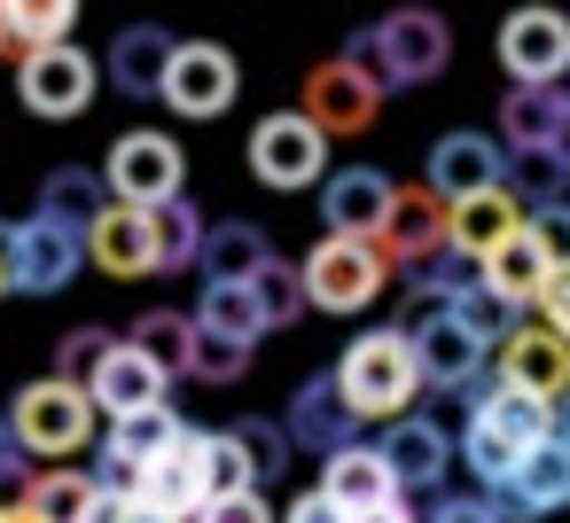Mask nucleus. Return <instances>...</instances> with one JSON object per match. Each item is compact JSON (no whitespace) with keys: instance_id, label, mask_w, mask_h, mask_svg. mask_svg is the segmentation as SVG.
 <instances>
[{"instance_id":"nucleus-22","label":"nucleus","mask_w":570,"mask_h":523,"mask_svg":"<svg viewBox=\"0 0 570 523\" xmlns=\"http://www.w3.org/2000/svg\"><path fill=\"white\" fill-rule=\"evenodd\" d=\"M173 437H180V414H173V406H149V414H134V422H110V437H102V492H126V500H134L141 468H149Z\"/></svg>"},{"instance_id":"nucleus-10","label":"nucleus","mask_w":570,"mask_h":523,"mask_svg":"<svg viewBox=\"0 0 570 523\" xmlns=\"http://www.w3.org/2000/svg\"><path fill=\"white\" fill-rule=\"evenodd\" d=\"M250 172L266 180V188H321L328 180V141L297 118V110H274V118H258L250 126Z\"/></svg>"},{"instance_id":"nucleus-27","label":"nucleus","mask_w":570,"mask_h":523,"mask_svg":"<svg viewBox=\"0 0 570 523\" xmlns=\"http://www.w3.org/2000/svg\"><path fill=\"white\" fill-rule=\"evenodd\" d=\"M547 274H554V266L539 258V243H531V235H508V243H500V250L476 266V282H484V289H492L508 313L539 305V297H547Z\"/></svg>"},{"instance_id":"nucleus-33","label":"nucleus","mask_w":570,"mask_h":523,"mask_svg":"<svg viewBox=\"0 0 570 523\" xmlns=\"http://www.w3.org/2000/svg\"><path fill=\"white\" fill-rule=\"evenodd\" d=\"M266 258H274V243H266V227H250V219H227V227L204 235V282H250Z\"/></svg>"},{"instance_id":"nucleus-40","label":"nucleus","mask_w":570,"mask_h":523,"mask_svg":"<svg viewBox=\"0 0 570 523\" xmlns=\"http://www.w3.org/2000/svg\"><path fill=\"white\" fill-rule=\"evenodd\" d=\"M110 344H118L110 328H71V336L56 344V367H48V375H56V383H79V391H87V375L102 367V352H110Z\"/></svg>"},{"instance_id":"nucleus-36","label":"nucleus","mask_w":570,"mask_h":523,"mask_svg":"<svg viewBox=\"0 0 570 523\" xmlns=\"http://www.w3.org/2000/svg\"><path fill=\"white\" fill-rule=\"evenodd\" d=\"M227 437H235V453H243V468H250V484H258V492H266V484H282V476H289V461H297V453H289V437H282V422H266V414H243Z\"/></svg>"},{"instance_id":"nucleus-11","label":"nucleus","mask_w":570,"mask_h":523,"mask_svg":"<svg viewBox=\"0 0 570 523\" xmlns=\"http://www.w3.org/2000/svg\"><path fill=\"white\" fill-rule=\"evenodd\" d=\"M17 95H24L32 118H79L102 95V71H95L87 48H40V56L17 63Z\"/></svg>"},{"instance_id":"nucleus-55","label":"nucleus","mask_w":570,"mask_h":523,"mask_svg":"<svg viewBox=\"0 0 570 523\" xmlns=\"http://www.w3.org/2000/svg\"><path fill=\"white\" fill-rule=\"evenodd\" d=\"M0 453H9V437H0Z\"/></svg>"},{"instance_id":"nucleus-12","label":"nucleus","mask_w":570,"mask_h":523,"mask_svg":"<svg viewBox=\"0 0 570 523\" xmlns=\"http://www.w3.org/2000/svg\"><path fill=\"white\" fill-rule=\"evenodd\" d=\"M204 445H212V430H188L180 422V437L141 468V484H134V500L141 507H157V515H173V523H188L204 500H212V476H204Z\"/></svg>"},{"instance_id":"nucleus-50","label":"nucleus","mask_w":570,"mask_h":523,"mask_svg":"<svg viewBox=\"0 0 570 523\" xmlns=\"http://www.w3.org/2000/svg\"><path fill=\"white\" fill-rule=\"evenodd\" d=\"M352 523H422L406 500H391V507H375V515H352Z\"/></svg>"},{"instance_id":"nucleus-51","label":"nucleus","mask_w":570,"mask_h":523,"mask_svg":"<svg viewBox=\"0 0 570 523\" xmlns=\"http://www.w3.org/2000/svg\"><path fill=\"white\" fill-rule=\"evenodd\" d=\"M126 523H173V515H157V507H141V500H126Z\"/></svg>"},{"instance_id":"nucleus-23","label":"nucleus","mask_w":570,"mask_h":523,"mask_svg":"<svg viewBox=\"0 0 570 523\" xmlns=\"http://www.w3.org/2000/svg\"><path fill=\"white\" fill-rule=\"evenodd\" d=\"M173 56H180V40H173L165 24H126V32L110 40V87H118L126 102H157Z\"/></svg>"},{"instance_id":"nucleus-16","label":"nucleus","mask_w":570,"mask_h":523,"mask_svg":"<svg viewBox=\"0 0 570 523\" xmlns=\"http://www.w3.org/2000/svg\"><path fill=\"white\" fill-rule=\"evenodd\" d=\"M422 188H430L445 211L469 204V196H492V188H500V141H492V134H445V141H430Z\"/></svg>"},{"instance_id":"nucleus-6","label":"nucleus","mask_w":570,"mask_h":523,"mask_svg":"<svg viewBox=\"0 0 570 523\" xmlns=\"http://www.w3.org/2000/svg\"><path fill=\"white\" fill-rule=\"evenodd\" d=\"M383 282H391L383 250H375V243H344V235H321V243L305 250V266H297V289H305V305H321V313H367V305L383 297Z\"/></svg>"},{"instance_id":"nucleus-42","label":"nucleus","mask_w":570,"mask_h":523,"mask_svg":"<svg viewBox=\"0 0 570 523\" xmlns=\"http://www.w3.org/2000/svg\"><path fill=\"white\" fill-rule=\"evenodd\" d=\"M204 476H212V500H227V492H258V484H250V468H243V453H235V437H227V430H212V445H204Z\"/></svg>"},{"instance_id":"nucleus-20","label":"nucleus","mask_w":570,"mask_h":523,"mask_svg":"<svg viewBox=\"0 0 570 523\" xmlns=\"http://www.w3.org/2000/svg\"><path fill=\"white\" fill-rule=\"evenodd\" d=\"M375 453H383V468H391L399 492H438L445 468H453V437H445L438 422H422V414L391 422V430L375 437Z\"/></svg>"},{"instance_id":"nucleus-48","label":"nucleus","mask_w":570,"mask_h":523,"mask_svg":"<svg viewBox=\"0 0 570 523\" xmlns=\"http://www.w3.org/2000/svg\"><path fill=\"white\" fill-rule=\"evenodd\" d=\"M547 157L570 172V87H562V118H554V141H547Z\"/></svg>"},{"instance_id":"nucleus-2","label":"nucleus","mask_w":570,"mask_h":523,"mask_svg":"<svg viewBox=\"0 0 570 523\" xmlns=\"http://www.w3.org/2000/svg\"><path fill=\"white\" fill-rule=\"evenodd\" d=\"M344 63L367 71L383 95H391V87H430V79L453 63V32H445L438 9H391L383 24H367V32L344 40Z\"/></svg>"},{"instance_id":"nucleus-54","label":"nucleus","mask_w":570,"mask_h":523,"mask_svg":"<svg viewBox=\"0 0 570 523\" xmlns=\"http://www.w3.org/2000/svg\"><path fill=\"white\" fill-rule=\"evenodd\" d=\"M0 48H9V32H0Z\"/></svg>"},{"instance_id":"nucleus-43","label":"nucleus","mask_w":570,"mask_h":523,"mask_svg":"<svg viewBox=\"0 0 570 523\" xmlns=\"http://www.w3.org/2000/svg\"><path fill=\"white\" fill-rule=\"evenodd\" d=\"M523 235H531V243H539V258L562 274V266H570V196H562V204H547V211H531V219H523Z\"/></svg>"},{"instance_id":"nucleus-25","label":"nucleus","mask_w":570,"mask_h":523,"mask_svg":"<svg viewBox=\"0 0 570 523\" xmlns=\"http://www.w3.org/2000/svg\"><path fill=\"white\" fill-rule=\"evenodd\" d=\"M87 258L110 274V282H149L157 274V243H149V211H126L110 204L95 227H87Z\"/></svg>"},{"instance_id":"nucleus-26","label":"nucleus","mask_w":570,"mask_h":523,"mask_svg":"<svg viewBox=\"0 0 570 523\" xmlns=\"http://www.w3.org/2000/svg\"><path fill=\"white\" fill-rule=\"evenodd\" d=\"M321 500H336L344 515H375V507L399 500V484H391L375 445H344L336 461H321Z\"/></svg>"},{"instance_id":"nucleus-30","label":"nucleus","mask_w":570,"mask_h":523,"mask_svg":"<svg viewBox=\"0 0 570 523\" xmlns=\"http://www.w3.org/2000/svg\"><path fill=\"white\" fill-rule=\"evenodd\" d=\"M102 211H110L102 172H87V165H56V172L40 180V219H56V227H71V235H87Z\"/></svg>"},{"instance_id":"nucleus-37","label":"nucleus","mask_w":570,"mask_h":523,"mask_svg":"<svg viewBox=\"0 0 570 523\" xmlns=\"http://www.w3.org/2000/svg\"><path fill=\"white\" fill-rule=\"evenodd\" d=\"M188 336H196V320H188V313H173V305H157V313H141V320H134V336H126V344H134L149 367L180 375V367H188Z\"/></svg>"},{"instance_id":"nucleus-32","label":"nucleus","mask_w":570,"mask_h":523,"mask_svg":"<svg viewBox=\"0 0 570 523\" xmlns=\"http://www.w3.org/2000/svg\"><path fill=\"white\" fill-rule=\"evenodd\" d=\"M204 211L188 204V196H173V204H157L149 211V243H157V274H188V266H204Z\"/></svg>"},{"instance_id":"nucleus-15","label":"nucleus","mask_w":570,"mask_h":523,"mask_svg":"<svg viewBox=\"0 0 570 523\" xmlns=\"http://www.w3.org/2000/svg\"><path fill=\"white\" fill-rule=\"evenodd\" d=\"M235 87H243V71H235L227 48H212V40H180V56H173L157 102H173L180 118H219V110L235 102Z\"/></svg>"},{"instance_id":"nucleus-5","label":"nucleus","mask_w":570,"mask_h":523,"mask_svg":"<svg viewBox=\"0 0 570 523\" xmlns=\"http://www.w3.org/2000/svg\"><path fill=\"white\" fill-rule=\"evenodd\" d=\"M79 266H87V235H71V227H56L40 211L0 227V282L17 297H56Z\"/></svg>"},{"instance_id":"nucleus-28","label":"nucleus","mask_w":570,"mask_h":523,"mask_svg":"<svg viewBox=\"0 0 570 523\" xmlns=\"http://www.w3.org/2000/svg\"><path fill=\"white\" fill-rule=\"evenodd\" d=\"M188 320H196L204 336H227V344H250V352H258V336L274 328L250 282H204V297H196V313H188Z\"/></svg>"},{"instance_id":"nucleus-3","label":"nucleus","mask_w":570,"mask_h":523,"mask_svg":"<svg viewBox=\"0 0 570 523\" xmlns=\"http://www.w3.org/2000/svg\"><path fill=\"white\" fill-rule=\"evenodd\" d=\"M328 375H336V391H344V406H352L360 422H406V406L422 398V367H414V344H406L399 328L352 336Z\"/></svg>"},{"instance_id":"nucleus-13","label":"nucleus","mask_w":570,"mask_h":523,"mask_svg":"<svg viewBox=\"0 0 570 523\" xmlns=\"http://www.w3.org/2000/svg\"><path fill=\"white\" fill-rule=\"evenodd\" d=\"M282 437H289V453H313V461H336L344 445H360V414L344 406L336 375H305L297 383V398L282 414Z\"/></svg>"},{"instance_id":"nucleus-18","label":"nucleus","mask_w":570,"mask_h":523,"mask_svg":"<svg viewBox=\"0 0 570 523\" xmlns=\"http://www.w3.org/2000/svg\"><path fill=\"white\" fill-rule=\"evenodd\" d=\"M500 383L523 391V398H539V406H562V398H570V344L547 336L539 320H523V328L500 344Z\"/></svg>"},{"instance_id":"nucleus-47","label":"nucleus","mask_w":570,"mask_h":523,"mask_svg":"<svg viewBox=\"0 0 570 523\" xmlns=\"http://www.w3.org/2000/svg\"><path fill=\"white\" fill-rule=\"evenodd\" d=\"M422 523H500V507L492 500H438Z\"/></svg>"},{"instance_id":"nucleus-8","label":"nucleus","mask_w":570,"mask_h":523,"mask_svg":"<svg viewBox=\"0 0 570 523\" xmlns=\"http://www.w3.org/2000/svg\"><path fill=\"white\" fill-rule=\"evenodd\" d=\"M375 110H383V87H375L367 71H352L344 56H328V63L305 71V102H297V118H305L321 141H360V134L375 126Z\"/></svg>"},{"instance_id":"nucleus-56","label":"nucleus","mask_w":570,"mask_h":523,"mask_svg":"<svg viewBox=\"0 0 570 523\" xmlns=\"http://www.w3.org/2000/svg\"><path fill=\"white\" fill-rule=\"evenodd\" d=\"M0 289H9V282H0Z\"/></svg>"},{"instance_id":"nucleus-35","label":"nucleus","mask_w":570,"mask_h":523,"mask_svg":"<svg viewBox=\"0 0 570 523\" xmlns=\"http://www.w3.org/2000/svg\"><path fill=\"white\" fill-rule=\"evenodd\" d=\"M71 24H79L71 0H9V9H0V32L24 40V56H40V48H71Z\"/></svg>"},{"instance_id":"nucleus-57","label":"nucleus","mask_w":570,"mask_h":523,"mask_svg":"<svg viewBox=\"0 0 570 523\" xmlns=\"http://www.w3.org/2000/svg\"><path fill=\"white\" fill-rule=\"evenodd\" d=\"M0 515H9V507H0Z\"/></svg>"},{"instance_id":"nucleus-9","label":"nucleus","mask_w":570,"mask_h":523,"mask_svg":"<svg viewBox=\"0 0 570 523\" xmlns=\"http://www.w3.org/2000/svg\"><path fill=\"white\" fill-rule=\"evenodd\" d=\"M500 71L515 87H570V17L562 9H515L500 24Z\"/></svg>"},{"instance_id":"nucleus-1","label":"nucleus","mask_w":570,"mask_h":523,"mask_svg":"<svg viewBox=\"0 0 570 523\" xmlns=\"http://www.w3.org/2000/svg\"><path fill=\"white\" fill-rule=\"evenodd\" d=\"M547 437H554V406H539V398H523V391H508V383H484V391L469 398L461 461L476 468L484 492H500V484H508Z\"/></svg>"},{"instance_id":"nucleus-41","label":"nucleus","mask_w":570,"mask_h":523,"mask_svg":"<svg viewBox=\"0 0 570 523\" xmlns=\"http://www.w3.org/2000/svg\"><path fill=\"white\" fill-rule=\"evenodd\" d=\"M250 289H258V305H266V320H274V328L305 313V289H297V266H282V258H266V266L250 274Z\"/></svg>"},{"instance_id":"nucleus-31","label":"nucleus","mask_w":570,"mask_h":523,"mask_svg":"<svg viewBox=\"0 0 570 523\" xmlns=\"http://www.w3.org/2000/svg\"><path fill=\"white\" fill-rule=\"evenodd\" d=\"M562 118V87H508L500 95V149H547Z\"/></svg>"},{"instance_id":"nucleus-24","label":"nucleus","mask_w":570,"mask_h":523,"mask_svg":"<svg viewBox=\"0 0 570 523\" xmlns=\"http://www.w3.org/2000/svg\"><path fill=\"white\" fill-rule=\"evenodd\" d=\"M508 235H523V204H515L508 188L469 196V204H453V211H445V250H453V258H469V266H484Z\"/></svg>"},{"instance_id":"nucleus-49","label":"nucleus","mask_w":570,"mask_h":523,"mask_svg":"<svg viewBox=\"0 0 570 523\" xmlns=\"http://www.w3.org/2000/svg\"><path fill=\"white\" fill-rule=\"evenodd\" d=\"M87 523H126V492H95V507H87Z\"/></svg>"},{"instance_id":"nucleus-53","label":"nucleus","mask_w":570,"mask_h":523,"mask_svg":"<svg viewBox=\"0 0 570 523\" xmlns=\"http://www.w3.org/2000/svg\"><path fill=\"white\" fill-rule=\"evenodd\" d=\"M0 523H40V515H24V507H9V515H0Z\"/></svg>"},{"instance_id":"nucleus-21","label":"nucleus","mask_w":570,"mask_h":523,"mask_svg":"<svg viewBox=\"0 0 570 523\" xmlns=\"http://www.w3.org/2000/svg\"><path fill=\"white\" fill-rule=\"evenodd\" d=\"M492 507H500V523H531V515H554V507H570V445L562 437H547L500 492H484Z\"/></svg>"},{"instance_id":"nucleus-45","label":"nucleus","mask_w":570,"mask_h":523,"mask_svg":"<svg viewBox=\"0 0 570 523\" xmlns=\"http://www.w3.org/2000/svg\"><path fill=\"white\" fill-rule=\"evenodd\" d=\"M539 313H547L539 328L570 344V266H562V274H547V297H539Z\"/></svg>"},{"instance_id":"nucleus-52","label":"nucleus","mask_w":570,"mask_h":523,"mask_svg":"<svg viewBox=\"0 0 570 523\" xmlns=\"http://www.w3.org/2000/svg\"><path fill=\"white\" fill-rule=\"evenodd\" d=\"M554 437H562V445H570V398H562V406H554Z\"/></svg>"},{"instance_id":"nucleus-17","label":"nucleus","mask_w":570,"mask_h":523,"mask_svg":"<svg viewBox=\"0 0 570 523\" xmlns=\"http://www.w3.org/2000/svg\"><path fill=\"white\" fill-rule=\"evenodd\" d=\"M391 196H399L391 172H375V165H344V172L321 180V219H328V235H344V243H375Z\"/></svg>"},{"instance_id":"nucleus-29","label":"nucleus","mask_w":570,"mask_h":523,"mask_svg":"<svg viewBox=\"0 0 570 523\" xmlns=\"http://www.w3.org/2000/svg\"><path fill=\"white\" fill-rule=\"evenodd\" d=\"M95 492H102V476H95V468H32V476H24V492H17V507H24V515H40V523H87Z\"/></svg>"},{"instance_id":"nucleus-34","label":"nucleus","mask_w":570,"mask_h":523,"mask_svg":"<svg viewBox=\"0 0 570 523\" xmlns=\"http://www.w3.org/2000/svg\"><path fill=\"white\" fill-rule=\"evenodd\" d=\"M500 188L523 204V219L531 211H547V204H562V188H570V172L547 157V149H500Z\"/></svg>"},{"instance_id":"nucleus-38","label":"nucleus","mask_w":570,"mask_h":523,"mask_svg":"<svg viewBox=\"0 0 570 523\" xmlns=\"http://www.w3.org/2000/svg\"><path fill=\"white\" fill-rule=\"evenodd\" d=\"M453 320H461V328H469V336H476L484 352H492V344H508V336L523 328V313H508V305H500V297H492L484 282H469V289L453 297Z\"/></svg>"},{"instance_id":"nucleus-14","label":"nucleus","mask_w":570,"mask_h":523,"mask_svg":"<svg viewBox=\"0 0 570 523\" xmlns=\"http://www.w3.org/2000/svg\"><path fill=\"white\" fill-rule=\"evenodd\" d=\"M375 250H383L391 274H422V266H438V258H445V204H438L430 188H399L391 211H383Z\"/></svg>"},{"instance_id":"nucleus-4","label":"nucleus","mask_w":570,"mask_h":523,"mask_svg":"<svg viewBox=\"0 0 570 523\" xmlns=\"http://www.w3.org/2000/svg\"><path fill=\"white\" fill-rule=\"evenodd\" d=\"M9 437L24 445V453H40V461H71L87 437H95V398L79 391V383H56V375H40V383H24L17 391V406H9Z\"/></svg>"},{"instance_id":"nucleus-7","label":"nucleus","mask_w":570,"mask_h":523,"mask_svg":"<svg viewBox=\"0 0 570 523\" xmlns=\"http://www.w3.org/2000/svg\"><path fill=\"white\" fill-rule=\"evenodd\" d=\"M180 180H188V165H180V149H173L165 134H118L110 157H102V196L126 204V211H157V204H173Z\"/></svg>"},{"instance_id":"nucleus-19","label":"nucleus","mask_w":570,"mask_h":523,"mask_svg":"<svg viewBox=\"0 0 570 523\" xmlns=\"http://www.w3.org/2000/svg\"><path fill=\"white\" fill-rule=\"evenodd\" d=\"M165 367H149L126 336L102 352V367L87 375V398H95V414H110V422H134V414H149V406H165Z\"/></svg>"},{"instance_id":"nucleus-46","label":"nucleus","mask_w":570,"mask_h":523,"mask_svg":"<svg viewBox=\"0 0 570 523\" xmlns=\"http://www.w3.org/2000/svg\"><path fill=\"white\" fill-rule=\"evenodd\" d=\"M282 523H352L336 500H321V492H297L289 507H282Z\"/></svg>"},{"instance_id":"nucleus-44","label":"nucleus","mask_w":570,"mask_h":523,"mask_svg":"<svg viewBox=\"0 0 570 523\" xmlns=\"http://www.w3.org/2000/svg\"><path fill=\"white\" fill-rule=\"evenodd\" d=\"M188 523H282V515L266 507V492H227V500H204Z\"/></svg>"},{"instance_id":"nucleus-39","label":"nucleus","mask_w":570,"mask_h":523,"mask_svg":"<svg viewBox=\"0 0 570 523\" xmlns=\"http://www.w3.org/2000/svg\"><path fill=\"white\" fill-rule=\"evenodd\" d=\"M250 359H258L250 344H227V336H204V328H196V336H188V367H180V375H196V383H235Z\"/></svg>"}]
</instances>
